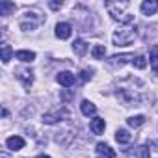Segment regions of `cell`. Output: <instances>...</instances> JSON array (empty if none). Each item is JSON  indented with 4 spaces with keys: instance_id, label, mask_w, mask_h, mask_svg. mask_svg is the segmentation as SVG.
I'll list each match as a JSON object with an SVG mask.
<instances>
[{
    "instance_id": "21",
    "label": "cell",
    "mask_w": 158,
    "mask_h": 158,
    "mask_svg": "<svg viewBox=\"0 0 158 158\" xmlns=\"http://www.w3.org/2000/svg\"><path fill=\"white\" fill-rule=\"evenodd\" d=\"M132 65H134L136 69H145V67H147V58H145V56H136V58L132 60Z\"/></svg>"
},
{
    "instance_id": "18",
    "label": "cell",
    "mask_w": 158,
    "mask_h": 158,
    "mask_svg": "<svg viewBox=\"0 0 158 158\" xmlns=\"http://www.w3.org/2000/svg\"><path fill=\"white\" fill-rule=\"evenodd\" d=\"M151 67H152V73L158 74V47L151 48Z\"/></svg>"
},
{
    "instance_id": "4",
    "label": "cell",
    "mask_w": 158,
    "mask_h": 158,
    "mask_svg": "<svg viewBox=\"0 0 158 158\" xmlns=\"http://www.w3.org/2000/svg\"><path fill=\"white\" fill-rule=\"evenodd\" d=\"M56 80H58L60 86H63V88H71V86L76 82V76H74L73 73H69V71H61V73H58Z\"/></svg>"
},
{
    "instance_id": "20",
    "label": "cell",
    "mask_w": 158,
    "mask_h": 158,
    "mask_svg": "<svg viewBox=\"0 0 158 158\" xmlns=\"http://www.w3.org/2000/svg\"><path fill=\"white\" fill-rule=\"evenodd\" d=\"M143 123H145V115H132V117H128V125L132 128H136V127H139Z\"/></svg>"
},
{
    "instance_id": "3",
    "label": "cell",
    "mask_w": 158,
    "mask_h": 158,
    "mask_svg": "<svg viewBox=\"0 0 158 158\" xmlns=\"http://www.w3.org/2000/svg\"><path fill=\"white\" fill-rule=\"evenodd\" d=\"M69 110H65V108H60V110H54V112H47L45 115H43V123H47V125H54V123H60V121H63V119H69Z\"/></svg>"
},
{
    "instance_id": "7",
    "label": "cell",
    "mask_w": 158,
    "mask_h": 158,
    "mask_svg": "<svg viewBox=\"0 0 158 158\" xmlns=\"http://www.w3.org/2000/svg\"><path fill=\"white\" fill-rule=\"evenodd\" d=\"M139 10H141L143 15H154L158 11V2L156 0H145V2H141Z\"/></svg>"
},
{
    "instance_id": "22",
    "label": "cell",
    "mask_w": 158,
    "mask_h": 158,
    "mask_svg": "<svg viewBox=\"0 0 158 158\" xmlns=\"http://www.w3.org/2000/svg\"><path fill=\"white\" fill-rule=\"evenodd\" d=\"M136 152H138L139 158H151V151H149V147H145V145H139V147L136 149Z\"/></svg>"
},
{
    "instance_id": "5",
    "label": "cell",
    "mask_w": 158,
    "mask_h": 158,
    "mask_svg": "<svg viewBox=\"0 0 158 158\" xmlns=\"http://www.w3.org/2000/svg\"><path fill=\"white\" fill-rule=\"evenodd\" d=\"M73 34V28L69 23H58L56 24V37L58 39H69Z\"/></svg>"
},
{
    "instance_id": "25",
    "label": "cell",
    "mask_w": 158,
    "mask_h": 158,
    "mask_svg": "<svg viewBox=\"0 0 158 158\" xmlns=\"http://www.w3.org/2000/svg\"><path fill=\"white\" fill-rule=\"evenodd\" d=\"M37 158H50V156H48V154H39Z\"/></svg>"
},
{
    "instance_id": "12",
    "label": "cell",
    "mask_w": 158,
    "mask_h": 158,
    "mask_svg": "<svg viewBox=\"0 0 158 158\" xmlns=\"http://www.w3.org/2000/svg\"><path fill=\"white\" fill-rule=\"evenodd\" d=\"M17 76H19V80H21L26 88H30V86H32V82H34V73H32V71H28V69L21 71Z\"/></svg>"
},
{
    "instance_id": "2",
    "label": "cell",
    "mask_w": 158,
    "mask_h": 158,
    "mask_svg": "<svg viewBox=\"0 0 158 158\" xmlns=\"http://www.w3.org/2000/svg\"><path fill=\"white\" fill-rule=\"evenodd\" d=\"M128 2H108L106 4V8H108V11H110V15L115 19V21H121V23H130L132 21V15H123L121 11L123 10H128Z\"/></svg>"
},
{
    "instance_id": "24",
    "label": "cell",
    "mask_w": 158,
    "mask_h": 158,
    "mask_svg": "<svg viewBox=\"0 0 158 158\" xmlns=\"http://www.w3.org/2000/svg\"><path fill=\"white\" fill-rule=\"evenodd\" d=\"M48 6H50L52 10H60V8H61V2H50Z\"/></svg>"
},
{
    "instance_id": "10",
    "label": "cell",
    "mask_w": 158,
    "mask_h": 158,
    "mask_svg": "<svg viewBox=\"0 0 158 158\" xmlns=\"http://www.w3.org/2000/svg\"><path fill=\"white\" fill-rule=\"evenodd\" d=\"M15 58L21 60V61H24V63H30V61L35 60V52H32V50H17Z\"/></svg>"
},
{
    "instance_id": "17",
    "label": "cell",
    "mask_w": 158,
    "mask_h": 158,
    "mask_svg": "<svg viewBox=\"0 0 158 158\" xmlns=\"http://www.w3.org/2000/svg\"><path fill=\"white\" fill-rule=\"evenodd\" d=\"M91 56H93L95 60H104V56H106L104 45H95V47L91 48Z\"/></svg>"
},
{
    "instance_id": "15",
    "label": "cell",
    "mask_w": 158,
    "mask_h": 158,
    "mask_svg": "<svg viewBox=\"0 0 158 158\" xmlns=\"http://www.w3.org/2000/svg\"><path fill=\"white\" fill-rule=\"evenodd\" d=\"M130 138H132V136H130L128 130H125V128H119V130L115 132V141H117V143H123V145H125V143L130 141Z\"/></svg>"
},
{
    "instance_id": "9",
    "label": "cell",
    "mask_w": 158,
    "mask_h": 158,
    "mask_svg": "<svg viewBox=\"0 0 158 158\" xmlns=\"http://www.w3.org/2000/svg\"><path fill=\"white\" fill-rule=\"evenodd\" d=\"M104 127H106V123H104L102 117H95V119H91V123H89V128H91L93 134H102V132H104Z\"/></svg>"
},
{
    "instance_id": "11",
    "label": "cell",
    "mask_w": 158,
    "mask_h": 158,
    "mask_svg": "<svg viewBox=\"0 0 158 158\" xmlns=\"http://www.w3.org/2000/svg\"><path fill=\"white\" fill-rule=\"evenodd\" d=\"M97 152L101 156H106V158H115V151L108 145V143H99L97 145Z\"/></svg>"
},
{
    "instance_id": "6",
    "label": "cell",
    "mask_w": 158,
    "mask_h": 158,
    "mask_svg": "<svg viewBox=\"0 0 158 158\" xmlns=\"http://www.w3.org/2000/svg\"><path fill=\"white\" fill-rule=\"evenodd\" d=\"M128 60L132 61V60H134V54H115V56H112V58L108 60V63L114 65V67H121V65H125Z\"/></svg>"
},
{
    "instance_id": "8",
    "label": "cell",
    "mask_w": 158,
    "mask_h": 158,
    "mask_svg": "<svg viewBox=\"0 0 158 158\" xmlns=\"http://www.w3.org/2000/svg\"><path fill=\"white\" fill-rule=\"evenodd\" d=\"M6 145H8L10 151H21L24 147V139L21 136H11V138L6 139Z\"/></svg>"
},
{
    "instance_id": "14",
    "label": "cell",
    "mask_w": 158,
    "mask_h": 158,
    "mask_svg": "<svg viewBox=\"0 0 158 158\" xmlns=\"http://www.w3.org/2000/svg\"><path fill=\"white\" fill-rule=\"evenodd\" d=\"M73 50H74V54H78V56H84L86 50H88V43L82 41V39H76V41L73 43Z\"/></svg>"
},
{
    "instance_id": "19",
    "label": "cell",
    "mask_w": 158,
    "mask_h": 158,
    "mask_svg": "<svg viewBox=\"0 0 158 158\" xmlns=\"http://www.w3.org/2000/svg\"><path fill=\"white\" fill-rule=\"evenodd\" d=\"M11 11H15L13 2H0V15H10Z\"/></svg>"
},
{
    "instance_id": "1",
    "label": "cell",
    "mask_w": 158,
    "mask_h": 158,
    "mask_svg": "<svg viewBox=\"0 0 158 158\" xmlns=\"http://www.w3.org/2000/svg\"><path fill=\"white\" fill-rule=\"evenodd\" d=\"M134 37H136L134 28L125 26V28H121V30H115V32H114L112 41H114V45H117V47H127V45H130V43L134 41Z\"/></svg>"
},
{
    "instance_id": "23",
    "label": "cell",
    "mask_w": 158,
    "mask_h": 158,
    "mask_svg": "<svg viewBox=\"0 0 158 158\" xmlns=\"http://www.w3.org/2000/svg\"><path fill=\"white\" fill-rule=\"evenodd\" d=\"M91 73H93L91 69H89V71H88V69H84V71L80 73V76H78V80H80L82 84H84V82H88V80H89V78H91Z\"/></svg>"
},
{
    "instance_id": "16",
    "label": "cell",
    "mask_w": 158,
    "mask_h": 158,
    "mask_svg": "<svg viewBox=\"0 0 158 158\" xmlns=\"http://www.w3.org/2000/svg\"><path fill=\"white\" fill-rule=\"evenodd\" d=\"M0 54H2V61H4V63H8V61L11 60V56H13L11 47H10L8 43H2V47H0Z\"/></svg>"
},
{
    "instance_id": "13",
    "label": "cell",
    "mask_w": 158,
    "mask_h": 158,
    "mask_svg": "<svg viewBox=\"0 0 158 158\" xmlns=\"http://www.w3.org/2000/svg\"><path fill=\"white\" fill-rule=\"evenodd\" d=\"M80 110H82V114L84 115H93L95 112H97V106L91 102V101H82V104H80Z\"/></svg>"
}]
</instances>
